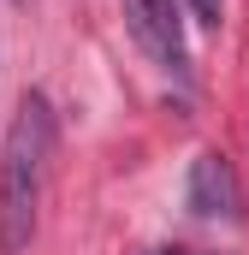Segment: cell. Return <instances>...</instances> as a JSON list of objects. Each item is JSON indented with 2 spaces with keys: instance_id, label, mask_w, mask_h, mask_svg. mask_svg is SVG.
Here are the masks:
<instances>
[{
  "instance_id": "cell-2",
  "label": "cell",
  "mask_w": 249,
  "mask_h": 255,
  "mask_svg": "<svg viewBox=\"0 0 249 255\" xmlns=\"http://www.w3.org/2000/svg\"><path fill=\"white\" fill-rule=\"evenodd\" d=\"M124 24H130V36L148 48V60L160 71L190 77V42H184L178 0H124Z\"/></svg>"
},
{
  "instance_id": "cell-4",
  "label": "cell",
  "mask_w": 249,
  "mask_h": 255,
  "mask_svg": "<svg viewBox=\"0 0 249 255\" xmlns=\"http://www.w3.org/2000/svg\"><path fill=\"white\" fill-rule=\"evenodd\" d=\"M190 12H196V24H220L226 0H190Z\"/></svg>"
},
{
  "instance_id": "cell-1",
  "label": "cell",
  "mask_w": 249,
  "mask_h": 255,
  "mask_svg": "<svg viewBox=\"0 0 249 255\" xmlns=\"http://www.w3.org/2000/svg\"><path fill=\"white\" fill-rule=\"evenodd\" d=\"M54 160V101L42 89H24L6 148H0V255H24L36 238V208Z\"/></svg>"
},
{
  "instance_id": "cell-5",
  "label": "cell",
  "mask_w": 249,
  "mask_h": 255,
  "mask_svg": "<svg viewBox=\"0 0 249 255\" xmlns=\"http://www.w3.org/2000/svg\"><path fill=\"white\" fill-rule=\"evenodd\" d=\"M154 255H184V250H154Z\"/></svg>"
},
{
  "instance_id": "cell-3",
  "label": "cell",
  "mask_w": 249,
  "mask_h": 255,
  "mask_svg": "<svg viewBox=\"0 0 249 255\" xmlns=\"http://www.w3.org/2000/svg\"><path fill=\"white\" fill-rule=\"evenodd\" d=\"M184 202L196 220H238V178L226 166V154L202 148L190 160V178H184Z\"/></svg>"
}]
</instances>
